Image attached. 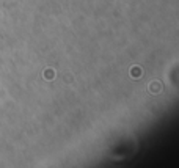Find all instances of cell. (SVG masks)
Masks as SVG:
<instances>
[{"label":"cell","mask_w":179,"mask_h":168,"mask_svg":"<svg viewBox=\"0 0 179 168\" xmlns=\"http://www.w3.org/2000/svg\"><path fill=\"white\" fill-rule=\"evenodd\" d=\"M160 90V85H159V83H157V85H156V83H152V91H159Z\"/></svg>","instance_id":"1"}]
</instances>
